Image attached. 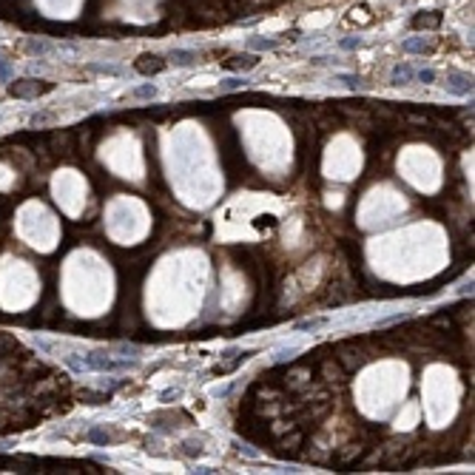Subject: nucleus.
Instances as JSON below:
<instances>
[{
    "instance_id": "nucleus-1",
    "label": "nucleus",
    "mask_w": 475,
    "mask_h": 475,
    "mask_svg": "<svg viewBox=\"0 0 475 475\" xmlns=\"http://www.w3.org/2000/svg\"><path fill=\"white\" fill-rule=\"evenodd\" d=\"M162 69V63H159V57H140V72H159Z\"/></svg>"
}]
</instances>
